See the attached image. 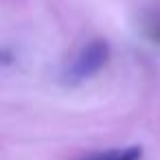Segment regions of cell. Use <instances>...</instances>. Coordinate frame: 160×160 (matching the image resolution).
<instances>
[{"label":"cell","instance_id":"6da1fadb","mask_svg":"<svg viewBox=\"0 0 160 160\" xmlns=\"http://www.w3.org/2000/svg\"><path fill=\"white\" fill-rule=\"evenodd\" d=\"M110 59V44L105 40H90L86 42L75 57L64 66L62 70V81L68 86H79L86 79L94 77Z\"/></svg>","mask_w":160,"mask_h":160},{"label":"cell","instance_id":"7a4b0ae2","mask_svg":"<svg viewBox=\"0 0 160 160\" xmlns=\"http://www.w3.org/2000/svg\"><path fill=\"white\" fill-rule=\"evenodd\" d=\"M140 158H142V149L132 145V147H118V149L99 151L94 156H88L86 160H140Z\"/></svg>","mask_w":160,"mask_h":160},{"label":"cell","instance_id":"3957f363","mask_svg":"<svg viewBox=\"0 0 160 160\" xmlns=\"http://www.w3.org/2000/svg\"><path fill=\"white\" fill-rule=\"evenodd\" d=\"M142 29H145V35L151 42L160 44V11L158 13H149L145 18V22H142Z\"/></svg>","mask_w":160,"mask_h":160}]
</instances>
